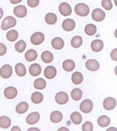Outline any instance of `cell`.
<instances>
[{
	"mask_svg": "<svg viewBox=\"0 0 117 131\" xmlns=\"http://www.w3.org/2000/svg\"><path fill=\"white\" fill-rule=\"evenodd\" d=\"M75 12L80 16L85 17L88 15L90 13V8L86 4L79 3L75 6Z\"/></svg>",
	"mask_w": 117,
	"mask_h": 131,
	"instance_id": "1",
	"label": "cell"
},
{
	"mask_svg": "<svg viewBox=\"0 0 117 131\" xmlns=\"http://www.w3.org/2000/svg\"><path fill=\"white\" fill-rule=\"evenodd\" d=\"M16 20L13 16H7L5 18L2 22L1 28L4 31H6L11 28L14 27L16 24Z\"/></svg>",
	"mask_w": 117,
	"mask_h": 131,
	"instance_id": "2",
	"label": "cell"
},
{
	"mask_svg": "<svg viewBox=\"0 0 117 131\" xmlns=\"http://www.w3.org/2000/svg\"><path fill=\"white\" fill-rule=\"evenodd\" d=\"M93 108V104L92 101L90 99L84 100L80 105V110L83 113L89 114L91 112Z\"/></svg>",
	"mask_w": 117,
	"mask_h": 131,
	"instance_id": "3",
	"label": "cell"
},
{
	"mask_svg": "<svg viewBox=\"0 0 117 131\" xmlns=\"http://www.w3.org/2000/svg\"><path fill=\"white\" fill-rule=\"evenodd\" d=\"M44 40L45 36L41 32H35L31 36V42L34 45H40L44 42Z\"/></svg>",
	"mask_w": 117,
	"mask_h": 131,
	"instance_id": "4",
	"label": "cell"
},
{
	"mask_svg": "<svg viewBox=\"0 0 117 131\" xmlns=\"http://www.w3.org/2000/svg\"><path fill=\"white\" fill-rule=\"evenodd\" d=\"M13 74V69L10 65L5 64L0 69V75L4 79H8Z\"/></svg>",
	"mask_w": 117,
	"mask_h": 131,
	"instance_id": "5",
	"label": "cell"
},
{
	"mask_svg": "<svg viewBox=\"0 0 117 131\" xmlns=\"http://www.w3.org/2000/svg\"><path fill=\"white\" fill-rule=\"evenodd\" d=\"M69 100V97L67 93L64 92H60L55 95L56 102L60 105L66 104Z\"/></svg>",
	"mask_w": 117,
	"mask_h": 131,
	"instance_id": "6",
	"label": "cell"
},
{
	"mask_svg": "<svg viewBox=\"0 0 117 131\" xmlns=\"http://www.w3.org/2000/svg\"><path fill=\"white\" fill-rule=\"evenodd\" d=\"M103 105L104 108L106 110H112L116 106L117 102L113 98L109 97L104 100Z\"/></svg>",
	"mask_w": 117,
	"mask_h": 131,
	"instance_id": "7",
	"label": "cell"
},
{
	"mask_svg": "<svg viewBox=\"0 0 117 131\" xmlns=\"http://www.w3.org/2000/svg\"><path fill=\"white\" fill-rule=\"evenodd\" d=\"M59 10L60 14L64 16H67L72 13V8L69 4L62 3L59 6Z\"/></svg>",
	"mask_w": 117,
	"mask_h": 131,
	"instance_id": "8",
	"label": "cell"
},
{
	"mask_svg": "<svg viewBox=\"0 0 117 131\" xmlns=\"http://www.w3.org/2000/svg\"><path fill=\"white\" fill-rule=\"evenodd\" d=\"M92 17L94 21H101L105 18V13L103 10L99 8L95 9L92 13Z\"/></svg>",
	"mask_w": 117,
	"mask_h": 131,
	"instance_id": "9",
	"label": "cell"
},
{
	"mask_svg": "<svg viewBox=\"0 0 117 131\" xmlns=\"http://www.w3.org/2000/svg\"><path fill=\"white\" fill-rule=\"evenodd\" d=\"M17 89L14 87H8L5 88L4 92V94L8 99H13L17 95Z\"/></svg>",
	"mask_w": 117,
	"mask_h": 131,
	"instance_id": "10",
	"label": "cell"
},
{
	"mask_svg": "<svg viewBox=\"0 0 117 131\" xmlns=\"http://www.w3.org/2000/svg\"><path fill=\"white\" fill-rule=\"evenodd\" d=\"M14 15L19 18H24L27 15V10L24 5H19L14 8Z\"/></svg>",
	"mask_w": 117,
	"mask_h": 131,
	"instance_id": "11",
	"label": "cell"
},
{
	"mask_svg": "<svg viewBox=\"0 0 117 131\" xmlns=\"http://www.w3.org/2000/svg\"><path fill=\"white\" fill-rule=\"evenodd\" d=\"M76 26L75 21L71 19H67L63 21L62 24V27L63 29L67 31H73Z\"/></svg>",
	"mask_w": 117,
	"mask_h": 131,
	"instance_id": "12",
	"label": "cell"
},
{
	"mask_svg": "<svg viewBox=\"0 0 117 131\" xmlns=\"http://www.w3.org/2000/svg\"><path fill=\"white\" fill-rule=\"evenodd\" d=\"M56 69L53 66H49L45 69L44 75L48 79H52L55 77L56 75Z\"/></svg>",
	"mask_w": 117,
	"mask_h": 131,
	"instance_id": "13",
	"label": "cell"
},
{
	"mask_svg": "<svg viewBox=\"0 0 117 131\" xmlns=\"http://www.w3.org/2000/svg\"><path fill=\"white\" fill-rule=\"evenodd\" d=\"M40 115L38 112H33L29 114L26 118V121L28 124L30 125L35 124L40 120Z\"/></svg>",
	"mask_w": 117,
	"mask_h": 131,
	"instance_id": "14",
	"label": "cell"
},
{
	"mask_svg": "<svg viewBox=\"0 0 117 131\" xmlns=\"http://www.w3.org/2000/svg\"><path fill=\"white\" fill-rule=\"evenodd\" d=\"M100 63L96 60L94 59H90L86 62V69L90 71H96L100 68Z\"/></svg>",
	"mask_w": 117,
	"mask_h": 131,
	"instance_id": "15",
	"label": "cell"
},
{
	"mask_svg": "<svg viewBox=\"0 0 117 131\" xmlns=\"http://www.w3.org/2000/svg\"><path fill=\"white\" fill-rule=\"evenodd\" d=\"M29 71L32 76L34 77L38 76L41 72V67L37 63L32 64L29 67Z\"/></svg>",
	"mask_w": 117,
	"mask_h": 131,
	"instance_id": "16",
	"label": "cell"
},
{
	"mask_svg": "<svg viewBox=\"0 0 117 131\" xmlns=\"http://www.w3.org/2000/svg\"><path fill=\"white\" fill-rule=\"evenodd\" d=\"M103 42L100 39L94 40L91 44V47L94 52H100L103 49Z\"/></svg>",
	"mask_w": 117,
	"mask_h": 131,
	"instance_id": "17",
	"label": "cell"
},
{
	"mask_svg": "<svg viewBox=\"0 0 117 131\" xmlns=\"http://www.w3.org/2000/svg\"><path fill=\"white\" fill-rule=\"evenodd\" d=\"M64 41L62 38L55 37L52 40L51 45L55 50H61L64 46Z\"/></svg>",
	"mask_w": 117,
	"mask_h": 131,
	"instance_id": "18",
	"label": "cell"
},
{
	"mask_svg": "<svg viewBox=\"0 0 117 131\" xmlns=\"http://www.w3.org/2000/svg\"><path fill=\"white\" fill-rule=\"evenodd\" d=\"M50 120L53 123H59L63 119V114L61 112L55 111L53 112L50 114Z\"/></svg>",
	"mask_w": 117,
	"mask_h": 131,
	"instance_id": "19",
	"label": "cell"
},
{
	"mask_svg": "<svg viewBox=\"0 0 117 131\" xmlns=\"http://www.w3.org/2000/svg\"><path fill=\"white\" fill-rule=\"evenodd\" d=\"M24 57L27 61L31 62L34 61L36 59L37 57V53L35 50L30 49L25 52Z\"/></svg>",
	"mask_w": 117,
	"mask_h": 131,
	"instance_id": "20",
	"label": "cell"
},
{
	"mask_svg": "<svg viewBox=\"0 0 117 131\" xmlns=\"http://www.w3.org/2000/svg\"><path fill=\"white\" fill-rule=\"evenodd\" d=\"M62 66L64 70H65V71L70 72L72 71L75 68V63L72 60L68 59L64 61V62H63Z\"/></svg>",
	"mask_w": 117,
	"mask_h": 131,
	"instance_id": "21",
	"label": "cell"
},
{
	"mask_svg": "<svg viewBox=\"0 0 117 131\" xmlns=\"http://www.w3.org/2000/svg\"><path fill=\"white\" fill-rule=\"evenodd\" d=\"M15 72L18 76L23 77L25 75L26 73V69L25 66L21 63H18L15 66Z\"/></svg>",
	"mask_w": 117,
	"mask_h": 131,
	"instance_id": "22",
	"label": "cell"
},
{
	"mask_svg": "<svg viewBox=\"0 0 117 131\" xmlns=\"http://www.w3.org/2000/svg\"><path fill=\"white\" fill-rule=\"evenodd\" d=\"M97 122L100 127H105L110 124V118L107 115H102L98 119Z\"/></svg>",
	"mask_w": 117,
	"mask_h": 131,
	"instance_id": "23",
	"label": "cell"
},
{
	"mask_svg": "<svg viewBox=\"0 0 117 131\" xmlns=\"http://www.w3.org/2000/svg\"><path fill=\"white\" fill-rule=\"evenodd\" d=\"M29 105L27 103L25 102H22L18 104L15 110L18 114H23L27 111Z\"/></svg>",
	"mask_w": 117,
	"mask_h": 131,
	"instance_id": "24",
	"label": "cell"
},
{
	"mask_svg": "<svg viewBox=\"0 0 117 131\" xmlns=\"http://www.w3.org/2000/svg\"><path fill=\"white\" fill-rule=\"evenodd\" d=\"M41 59L45 63H50L54 59V56L51 52L46 51L42 53Z\"/></svg>",
	"mask_w": 117,
	"mask_h": 131,
	"instance_id": "25",
	"label": "cell"
},
{
	"mask_svg": "<svg viewBox=\"0 0 117 131\" xmlns=\"http://www.w3.org/2000/svg\"><path fill=\"white\" fill-rule=\"evenodd\" d=\"M44 100L43 95L40 92H36L32 94L31 96V100L35 104H40Z\"/></svg>",
	"mask_w": 117,
	"mask_h": 131,
	"instance_id": "26",
	"label": "cell"
},
{
	"mask_svg": "<svg viewBox=\"0 0 117 131\" xmlns=\"http://www.w3.org/2000/svg\"><path fill=\"white\" fill-rule=\"evenodd\" d=\"M83 80L82 74L79 72H76L73 73L72 75V81L73 83L76 85L81 83Z\"/></svg>",
	"mask_w": 117,
	"mask_h": 131,
	"instance_id": "27",
	"label": "cell"
},
{
	"mask_svg": "<svg viewBox=\"0 0 117 131\" xmlns=\"http://www.w3.org/2000/svg\"><path fill=\"white\" fill-rule=\"evenodd\" d=\"M70 119L75 124H80L82 121V117L79 112H74L70 115Z\"/></svg>",
	"mask_w": 117,
	"mask_h": 131,
	"instance_id": "28",
	"label": "cell"
},
{
	"mask_svg": "<svg viewBox=\"0 0 117 131\" xmlns=\"http://www.w3.org/2000/svg\"><path fill=\"white\" fill-rule=\"evenodd\" d=\"M11 121L10 119L6 116L0 117V127L7 129L11 126Z\"/></svg>",
	"mask_w": 117,
	"mask_h": 131,
	"instance_id": "29",
	"label": "cell"
},
{
	"mask_svg": "<svg viewBox=\"0 0 117 131\" xmlns=\"http://www.w3.org/2000/svg\"><path fill=\"white\" fill-rule=\"evenodd\" d=\"M83 43V39L80 36H74L71 41V45L75 48H78L80 47Z\"/></svg>",
	"mask_w": 117,
	"mask_h": 131,
	"instance_id": "30",
	"label": "cell"
},
{
	"mask_svg": "<svg viewBox=\"0 0 117 131\" xmlns=\"http://www.w3.org/2000/svg\"><path fill=\"white\" fill-rule=\"evenodd\" d=\"M57 18L55 14L54 13H48L45 15V20L47 24L50 25L55 24L57 21Z\"/></svg>",
	"mask_w": 117,
	"mask_h": 131,
	"instance_id": "31",
	"label": "cell"
},
{
	"mask_svg": "<svg viewBox=\"0 0 117 131\" xmlns=\"http://www.w3.org/2000/svg\"><path fill=\"white\" fill-rule=\"evenodd\" d=\"M83 92L82 90L79 88H75L71 93V96L75 101H79L82 97Z\"/></svg>",
	"mask_w": 117,
	"mask_h": 131,
	"instance_id": "32",
	"label": "cell"
},
{
	"mask_svg": "<svg viewBox=\"0 0 117 131\" xmlns=\"http://www.w3.org/2000/svg\"><path fill=\"white\" fill-rule=\"evenodd\" d=\"M96 26L94 24H87L85 28V33L90 36H93L95 35L96 33Z\"/></svg>",
	"mask_w": 117,
	"mask_h": 131,
	"instance_id": "33",
	"label": "cell"
},
{
	"mask_svg": "<svg viewBox=\"0 0 117 131\" xmlns=\"http://www.w3.org/2000/svg\"><path fill=\"white\" fill-rule=\"evenodd\" d=\"M18 36L19 34L18 31L15 30H12L7 32L6 38L9 41L14 42L17 39Z\"/></svg>",
	"mask_w": 117,
	"mask_h": 131,
	"instance_id": "34",
	"label": "cell"
},
{
	"mask_svg": "<svg viewBox=\"0 0 117 131\" xmlns=\"http://www.w3.org/2000/svg\"><path fill=\"white\" fill-rule=\"evenodd\" d=\"M46 81L43 78H38L35 80L34 82V87L36 89L43 90L46 87Z\"/></svg>",
	"mask_w": 117,
	"mask_h": 131,
	"instance_id": "35",
	"label": "cell"
},
{
	"mask_svg": "<svg viewBox=\"0 0 117 131\" xmlns=\"http://www.w3.org/2000/svg\"><path fill=\"white\" fill-rule=\"evenodd\" d=\"M15 49L17 52L20 53L24 52L26 47V44L23 40H20L15 44Z\"/></svg>",
	"mask_w": 117,
	"mask_h": 131,
	"instance_id": "36",
	"label": "cell"
},
{
	"mask_svg": "<svg viewBox=\"0 0 117 131\" xmlns=\"http://www.w3.org/2000/svg\"><path fill=\"white\" fill-rule=\"evenodd\" d=\"M101 5L102 7L106 10H110L113 7L111 0H102Z\"/></svg>",
	"mask_w": 117,
	"mask_h": 131,
	"instance_id": "37",
	"label": "cell"
},
{
	"mask_svg": "<svg viewBox=\"0 0 117 131\" xmlns=\"http://www.w3.org/2000/svg\"><path fill=\"white\" fill-rule=\"evenodd\" d=\"M82 129L83 131H92L93 130V124L89 121H87L83 124Z\"/></svg>",
	"mask_w": 117,
	"mask_h": 131,
	"instance_id": "38",
	"label": "cell"
},
{
	"mask_svg": "<svg viewBox=\"0 0 117 131\" xmlns=\"http://www.w3.org/2000/svg\"><path fill=\"white\" fill-rule=\"evenodd\" d=\"M39 2L40 0H27V4L29 6L35 8L38 6Z\"/></svg>",
	"mask_w": 117,
	"mask_h": 131,
	"instance_id": "39",
	"label": "cell"
},
{
	"mask_svg": "<svg viewBox=\"0 0 117 131\" xmlns=\"http://www.w3.org/2000/svg\"><path fill=\"white\" fill-rule=\"evenodd\" d=\"M7 52V48L3 43H0V56L5 55Z\"/></svg>",
	"mask_w": 117,
	"mask_h": 131,
	"instance_id": "40",
	"label": "cell"
},
{
	"mask_svg": "<svg viewBox=\"0 0 117 131\" xmlns=\"http://www.w3.org/2000/svg\"><path fill=\"white\" fill-rule=\"evenodd\" d=\"M117 49H115L111 53V57L115 61H117Z\"/></svg>",
	"mask_w": 117,
	"mask_h": 131,
	"instance_id": "41",
	"label": "cell"
},
{
	"mask_svg": "<svg viewBox=\"0 0 117 131\" xmlns=\"http://www.w3.org/2000/svg\"><path fill=\"white\" fill-rule=\"evenodd\" d=\"M11 3L13 4H16L21 3L22 0H10Z\"/></svg>",
	"mask_w": 117,
	"mask_h": 131,
	"instance_id": "42",
	"label": "cell"
},
{
	"mask_svg": "<svg viewBox=\"0 0 117 131\" xmlns=\"http://www.w3.org/2000/svg\"><path fill=\"white\" fill-rule=\"evenodd\" d=\"M4 15V11L3 9L0 7V20L3 17Z\"/></svg>",
	"mask_w": 117,
	"mask_h": 131,
	"instance_id": "43",
	"label": "cell"
},
{
	"mask_svg": "<svg viewBox=\"0 0 117 131\" xmlns=\"http://www.w3.org/2000/svg\"><path fill=\"white\" fill-rule=\"evenodd\" d=\"M11 131H21V130L17 126H15L12 129Z\"/></svg>",
	"mask_w": 117,
	"mask_h": 131,
	"instance_id": "44",
	"label": "cell"
},
{
	"mask_svg": "<svg viewBox=\"0 0 117 131\" xmlns=\"http://www.w3.org/2000/svg\"><path fill=\"white\" fill-rule=\"evenodd\" d=\"M62 130H65V131H69V130L67 128L65 127H62L60 128L58 130V131H62Z\"/></svg>",
	"mask_w": 117,
	"mask_h": 131,
	"instance_id": "45",
	"label": "cell"
}]
</instances>
